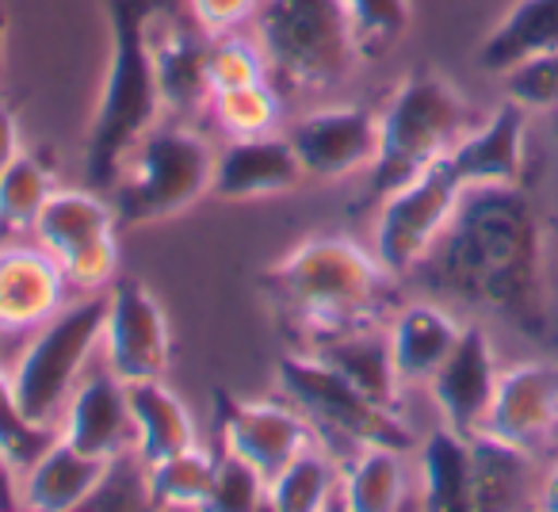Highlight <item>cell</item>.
<instances>
[{
	"label": "cell",
	"mask_w": 558,
	"mask_h": 512,
	"mask_svg": "<svg viewBox=\"0 0 558 512\" xmlns=\"http://www.w3.org/2000/svg\"><path fill=\"white\" fill-rule=\"evenodd\" d=\"M268 58H264L256 35L245 32H226V35H210V50H207V85L210 96L222 93V88H241V85H256V81H268Z\"/></svg>",
	"instance_id": "836d02e7"
},
{
	"label": "cell",
	"mask_w": 558,
	"mask_h": 512,
	"mask_svg": "<svg viewBox=\"0 0 558 512\" xmlns=\"http://www.w3.org/2000/svg\"><path fill=\"white\" fill-rule=\"evenodd\" d=\"M207 509H268V478L253 463L218 448L215 455V481H210Z\"/></svg>",
	"instance_id": "8d00e7d4"
},
{
	"label": "cell",
	"mask_w": 558,
	"mask_h": 512,
	"mask_svg": "<svg viewBox=\"0 0 558 512\" xmlns=\"http://www.w3.org/2000/svg\"><path fill=\"white\" fill-rule=\"evenodd\" d=\"M341 497V459L326 443L299 451L276 478L268 481V509L318 512Z\"/></svg>",
	"instance_id": "f1b7e54d"
},
{
	"label": "cell",
	"mask_w": 558,
	"mask_h": 512,
	"mask_svg": "<svg viewBox=\"0 0 558 512\" xmlns=\"http://www.w3.org/2000/svg\"><path fill=\"white\" fill-rule=\"evenodd\" d=\"M108 459H93L58 436L27 471H20V504L43 512H65L88 504Z\"/></svg>",
	"instance_id": "603a6c76"
},
{
	"label": "cell",
	"mask_w": 558,
	"mask_h": 512,
	"mask_svg": "<svg viewBox=\"0 0 558 512\" xmlns=\"http://www.w3.org/2000/svg\"><path fill=\"white\" fill-rule=\"evenodd\" d=\"M126 398H131V417H134V451L146 463H157V459L177 455V451L199 443L192 413L165 387V379L126 382Z\"/></svg>",
	"instance_id": "4316f807"
},
{
	"label": "cell",
	"mask_w": 558,
	"mask_h": 512,
	"mask_svg": "<svg viewBox=\"0 0 558 512\" xmlns=\"http://www.w3.org/2000/svg\"><path fill=\"white\" fill-rule=\"evenodd\" d=\"M550 50H558V0H517L482 39L474 62L482 73L505 77L509 70Z\"/></svg>",
	"instance_id": "cb8c5ba5"
},
{
	"label": "cell",
	"mask_w": 558,
	"mask_h": 512,
	"mask_svg": "<svg viewBox=\"0 0 558 512\" xmlns=\"http://www.w3.org/2000/svg\"><path fill=\"white\" fill-rule=\"evenodd\" d=\"M344 4H349L352 20H356L364 62L383 58L410 32V20H413L410 0H344Z\"/></svg>",
	"instance_id": "e575fe53"
},
{
	"label": "cell",
	"mask_w": 558,
	"mask_h": 512,
	"mask_svg": "<svg viewBox=\"0 0 558 512\" xmlns=\"http://www.w3.org/2000/svg\"><path fill=\"white\" fill-rule=\"evenodd\" d=\"M146 39L154 54L157 88H161L165 119L195 123L210 111L207 50L210 35L192 16L187 0H157L146 16Z\"/></svg>",
	"instance_id": "8fae6325"
},
{
	"label": "cell",
	"mask_w": 558,
	"mask_h": 512,
	"mask_svg": "<svg viewBox=\"0 0 558 512\" xmlns=\"http://www.w3.org/2000/svg\"><path fill=\"white\" fill-rule=\"evenodd\" d=\"M497 382H501V367H497L489 333L482 326H463L451 356L428 379V394H433L444 425H451L463 436H474L486 428Z\"/></svg>",
	"instance_id": "2e32d148"
},
{
	"label": "cell",
	"mask_w": 558,
	"mask_h": 512,
	"mask_svg": "<svg viewBox=\"0 0 558 512\" xmlns=\"http://www.w3.org/2000/svg\"><path fill=\"white\" fill-rule=\"evenodd\" d=\"M104 318H108V291L77 295L27 337L24 352L12 364V382L24 413L35 425L58 428L65 402L77 382L88 375L104 344Z\"/></svg>",
	"instance_id": "ba28073f"
},
{
	"label": "cell",
	"mask_w": 558,
	"mask_h": 512,
	"mask_svg": "<svg viewBox=\"0 0 558 512\" xmlns=\"http://www.w3.org/2000/svg\"><path fill=\"white\" fill-rule=\"evenodd\" d=\"M410 280L505 321L527 341L550 337L547 233L524 184L466 187Z\"/></svg>",
	"instance_id": "6da1fadb"
},
{
	"label": "cell",
	"mask_w": 558,
	"mask_h": 512,
	"mask_svg": "<svg viewBox=\"0 0 558 512\" xmlns=\"http://www.w3.org/2000/svg\"><path fill=\"white\" fill-rule=\"evenodd\" d=\"M395 283L398 276L383 268L375 248L344 233L303 241L260 276L264 295L283 326L295 329L299 349H314L341 329L383 321Z\"/></svg>",
	"instance_id": "7a4b0ae2"
},
{
	"label": "cell",
	"mask_w": 558,
	"mask_h": 512,
	"mask_svg": "<svg viewBox=\"0 0 558 512\" xmlns=\"http://www.w3.org/2000/svg\"><path fill=\"white\" fill-rule=\"evenodd\" d=\"M413 486L410 463L402 448H360L341 459V497L337 504L349 512H390L405 504Z\"/></svg>",
	"instance_id": "83f0119b"
},
{
	"label": "cell",
	"mask_w": 558,
	"mask_h": 512,
	"mask_svg": "<svg viewBox=\"0 0 558 512\" xmlns=\"http://www.w3.org/2000/svg\"><path fill=\"white\" fill-rule=\"evenodd\" d=\"M24 154V138H20V123H16V111L9 103L0 100V176L9 172V164Z\"/></svg>",
	"instance_id": "ab89813d"
},
{
	"label": "cell",
	"mask_w": 558,
	"mask_h": 512,
	"mask_svg": "<svg viewBox=\"0 0 558 512\" xmlns=\"http://www.w3.org/2000/svg\"><path fill=\"white\" fill-rule=\"evenodd\" d=\"M279 390L291 405L303 410V417L314 425L318 443H326L337 459H349L360 448H417V436L405 425L402 410L372 402L360 387H352L337 367H329L318 352H291L276 367Z\"/></svg>",
	"instance_id": "52a82bcc"
},
{
	"label": "cell",
	"mask_w": 558,
	"mask_h": 512,
	"mask_svg": "<svg viewBox=\"0 0 558 512\" xmlns=\"http://www.w3.org/2000/svg\"><path fill=\"white\" fill-rule=\"evenodd\" d=\"M149 504V463L134 448L104 463L100 486L88 497V509H146Z\"/></svg>",
	"instance_id": "d590c367"
},
{
	"label": "cell",
	"mask_w": 558,
	"mask_h": 512,
	"mask_svg": "<svg viewBox=\"0 0 558 512\" xmlns=\"http://www.w3.org/2000/svg\"><path fill=\"white\" fill-rule=\"evenodd\" d=\"M100 356L123 382L165 379L172 359V333L161 303L146 283L119 276L108 288Z\"/></svg>",
	"instance_id": "4fadbf2b"
},
{
	"label": "cell",
	"mask_w": 558,
	"mask_h": 512,
	"mask_svg": "<svg viewBox=\"0 0 558 512\" xmlns=\"http://www.w3.org/2000/svg\"><path fill=\"white\" fill-rule=\"evenodd\" d=\"M215 455L203 443L149 463V504L154 509H207L210 481H215Z\"/></svg>",
	"instance_id": "4dcf8cb0"
},
{
	"label": "cell",
	"mask_w": 558,
	"mask_h": 512,
	"mask_svg": "<svg viewBox=\"0 0 558 512\" xmlns=\"http://www.w3.org/2000/svg\"><path fill=\"white\" fill-rule=\"evenodd\" d=\"M187 9L207 35H226L253 24L260 0H187Z\"/></svg>",
	"instance_id": "f35d334b"
},
{
	"label": "cell",
	"mask_w": 558,
	"mask_h": 512,
	"mask_svg": "<svg viewBox=\"0 0 558 512\" xmlns=\"http://www.w3.org/2000/svg\"><path fill=\"white\" fill-rule=\"evenodd\" d=\"M70 280L39 241H0V333H35L70 303Z\"/></svg>",
	"instance_id": "9a60e30c"
},
{
	"label": "cell",
	"mask_w": 558,
	"mask_h": 512,
	"mask_svg": "<svg viewBox=\"0 0 558 512\" xmlns=\"http://www.w3.org/2000/svg\"><path fill=\"white\" fill-rule=\"evenodd\" d=\"M306 180H344L367 172L379 154V111L364 103L314 108L288 126Z\"/></svg>",
	"instance_id": "5bb4252c"
},
{
	"label": "cell",
	"mask_w": 558,
	"mask_h": 512,
	"mask_svg": "<svg viewBox=\"0 0 558 512\" xmlns=\"http://www.w3.org/2000/svg\"><path fill=\"white\" fill-rule=\"evenodd\" d=\"M417 489L421 504L436 512L474 509V463L471 436L440 425L417 448Z\"/></svg>",
	"instance_id": "484cf974"
},
{
	"label": "cell",
	"mask_w": 558,
	"mask_h": 512,
	"mask_svg": "<svg viewBox=\"0 0 558 512\" xmlns=\"http://www.w3.org/2000/svg\"><path fill=\"white\" fill-rule=\"evenodd\" d=\"M58 436L93 459H111L119 451L134 448V417L126 382L104 364V356L96 367H88V375L77 382L73 398L65 402Z\"/></svg>",
	"instance_id": "ac0fdd59"
},
{
	"label": "cell",
	"mask_w": 558,
	"mask_h": 512,
	"mask_svg": "<svg viewBox=\"0 0 558 512\" xmlns=\"http://www.w3.org/2000/svg\"><path fill=\"white\" fill-rule=\"evenodd\" d=\"M54 187V164L47 161V154L24 149L0 176V241H20L24 233H35V222Z\"/></svg>",
	"instance_id": "f546056e"
},
{
	"label": "cell",
	"mask_w": 558,
	"mask_h": 512,
	"mask_svg": "<svg viewBox=\"0 0 558 512\" xmlns=\"http://www.w3.org/2000/svg\"><path fill=\"white\" fill-rule=\"evenodd\" d=\"M306 180L303 161L288 134H256V138H230L215 154V176H210V195L226 203L268 199L283 195Z\"/></svg>",
	"instance_id": "d6986e66"
},
{
	"label": "cell",
	"mask_w": 558,
	"mask_h": 512,
	"mask_svg": "<svg viewBox=\"0 0 558 512\" xmlns=\"http://www.w3.org/2000/svg\"><path fill=\"white\" fill-rule=\"evenodd\" d=\"M448 161L463 187L489 184H524L527 169V111L520 103L505 100L486 119L471 126L456 146L448 149Z\"/></svg>",
	"instance_id": "ffe728a7"
},
{
	"label": "cell",
	"mask_w": 558,
	"mask_h": 512,
	"mask_svg": "<svg viewBox=\"0 0 558 512\" xmlns=\"http://www.w3.org/2000/svg\"><path fill=\"white\" fill-rule=\"evenodd\" d=\"M215 432L222 451L253 463L264 478H276L299 451L318 443L314 425L303 410L291 402H271V398H233L226 387L215 390Z\"/></svg>",
	"instance_id": "7c38bea8"
},
{
	"label": "cell",
	"mask_w": 558,
	"mask_h": 512,
	"mask_svg": "<svg viewBox=\"0 0 558 512\" xmlns=\"http://www.w3.org/2000/svg\"><path fill=\"white\" fill-rule=\"evenodd\" d=\"M32 237L58 256L73 295L108 291L119 280V218L96 187H54Z\"/></svg>",
	"instance_id": "9c48e42d"
},
{
	"label": "cell",
	"mask_w": 558,
	"mask_h": 512,
	"mask_svg": "<svg viewBox=\"0 0 558 512\" xmlns=\"http://www.w3.org/2000/svg\"><path fill=\"white\" fill-rule=\"evenodd\" d=\"M501 81H505V100L520 103L527 115H532V111H555L558 108V50L517 65V70H509Z\"/></svg>",
	"instance_id": "74e56055"
},
{
	"label": "cell",
	"mask_w": 558,
	"mask_h": 512,
	"mask_svg": "<svg viewBox=\"0 0 558 512\" xmlns=\"http://www.w3.org/2000/svg\"><path fill=\"white\" fill-rule=\"evenodd\" d=\"M486 432L532 451L558 448V367L555 364H517L501 371Z\"/></svg>",
	"instance_id": "e0dca14e"
},
{
	"label": "cell",
	"mask_w": 558,
	"mask_h": 512,
	"mask_svg": "<svg viewBox=\"0 0 558 512\" xmlns=\"http://www.w3.org/2000/svg\"><path fill=\"white\" fill-rule=\"evenodd\" d=\"M157 0H104L108 16V70L85 134L88 187L108 195L131 149L165 119L146 16Z\"/></svg>",
	"instance_id": "3957f363"
},
{
	"label": "cell",
	"mask_w": 558,
	"mask_h": 512,
	"mask_svg": "<svg viewBox=\"0 0 558 512\" xmlns=\"http://www.w3.org/2000/svg\"><path fill=\"white\" fill-rule=\"evenodd\" d=\"M58 440V428L35 425L24 413L16 398V382H12V367L0 364V455L9 459L12 471H27L50 443Z\"/></svg>",
	"instance_id": "d6a6232c"
},
{
	"label": "cell",
	"mask_w": 558,
	"mask_h": 512,
	"mask_svg": "<svg viewBox=\"0 0 558 512\" xmlns=\"http://www.w3.org/2000/svg\"><path fill=\"white\" fill-rule=\"evenodd\" d=\"M4 35H9V20H4V12H0V58H4Z\"/></svg>",
	"instance_id": "7bdbcfd3"
},
{
	"label": "cell",
	"mask_w": 558,
	"mask_h": 512,
	"mask_svg": "<svg viewBox=\"0 0 558 512\" xmlns=\"http://www.w3.org/2000/svg\"><path fill=\"white\" fill-rule=\"evenodd\" d=\"M215 123L222 126L226 138H256V134H271L283 123V96L268 81L241 88H222L210 96V111Z\"/></svg>",
	"instance_id": "1f68e13d"
},
{
	"label": "cell",
	"mask_w": 558,
	"mask_h": 512,
	"mask_svg": "<svg viewBox=\"0 0 558 512\" xmlns=\"http://www.w3.org/2000/svg\"><path fill=\"white\" fill-rule=\"evenodd\" d=\"M210 176H215L210 142L192 123L161 119L131 149L116 184L108 187V199L119 225L161 222L210 195Z\"/></svg>",
	"instance_id": "8992f818"
},
{
	"label": "cell",
	"mask_w": 558,
	"mask_h": 512,
	"mask_svg": "<svg viewBox=\"0 0 558 512\" xmlns=\"http://www.w3.org/2000/svg\"><path fill=\"white\" fill-rule=\"evenodd\" d=\"M463 192V180L456 176L448 154H444L425 172L383 195L379 210H375L372 248L390 276L405 280L421 265V256L436 245L444 225L451 222Z\"/></svg>",
	"instance_id": "30bf717a"
},
{
	"label": "cell",
	"mask_w": 558,
	"mask_h": 512,
	"mask_svg": "<svg viewBox=\"0 0 558 512\" xmlns=\"http://www.w3.org/2000/svg\"><path fill=\"white\" fill-rule=\"evenodd\" d=\"M474 463V509H524L539 497L535 455L494 432L471 436Z\"/></svg>",
	"instance_id": "d4e9b609"
},
{
	"label": "cell",
	"mask_w": 558,
	"mask_h": 512,
	"mask_svg": "<svg viewBox=\"0 0 558 512\" xmlns=\"http://www.w3.org/2000/svg\"><path fill=\"white\" fill-rule=\"evenodd\" d=\"M535 504H543V509L558 512V463L550 466V471L539 478V497H535Z\"/></svg>",
	"instance_id": "b9f144b4"
},
{
	"label": "cell",
	"mask_w": 558,
	"mask_h": 512,
	"mask_svg": "<svg viewBox=\"0 0 558 512\" xmlns=\"http://www.w3.org/2000/svg\"><path fill=\"white\" fill-rule=\"evenodd\" d=\"M0 509H20V474L0 455Z\"/></svg>",
	"instance_id": "60d3db41"
},
{
	"label": "cell",
	"mask_w": 558,
	"mask_h": 512,
	"mask_svg": "<svg viewBox=\"0 0 558 512\" xmlns=\"http://www.w3.org/2000/svg\"><path fill=\"white\" fill-rule=\"evenodd\" d=\"M253 35L271 81L295 93H326L364 62L360 32L344 0H260Z\"/></svg>",
	"instance_id": "277c9868"
},
{
	"label": "cell",
	"mask_w": 558,
	"mask_h": 512,
	"mask_svg": "<svg viewBox=\"0 0 558 512\" xmlns=\"http://www.w3.org/2000/svg\"><path fill=\"white\" fill-rule=\"evenodd\" d=\"M306 352H318L329 367H337L372 402L387 405V410H402V379H398L395 356H390L387 321L341 329V333L326 337V341H318Z\"/></svg>",
	"instance_id": "7402d4cb"
},
{
	"label": "cell",
	"mask_w": 558,
	"mask_h": 512,
	"mask_svg": "<svg viewBox=\"0 0 558 512\" xmlns=\"http://www.w3.org/2000/svg\"><path fill=\"white\" fill-rule=\"evenodd\" d=\"M474 123V108L436 70H413L402 77L379 111V154L367 169V199L379 203L398 184L436 164Z\"/></svg>",
	"instance_id": "5b68a950"
},
{
	"label": "cell",
	"mask_w": 558,
	"mask_h": 512,
	"mask_svg": "<svg viewBox=\"0 0 558 512\" xmlns=\"http://www.w3.org/2000/svg\"><path fill=\"white\" fill-rule=\"evenodd\" d=\"M459 333H463V326L440 303H425L421 298V303L395 310V318L387 321V337L402 387H428V379L451 356Z\"/></svg>",
	"instance_id": "44dd1931"
}]
</instances>
